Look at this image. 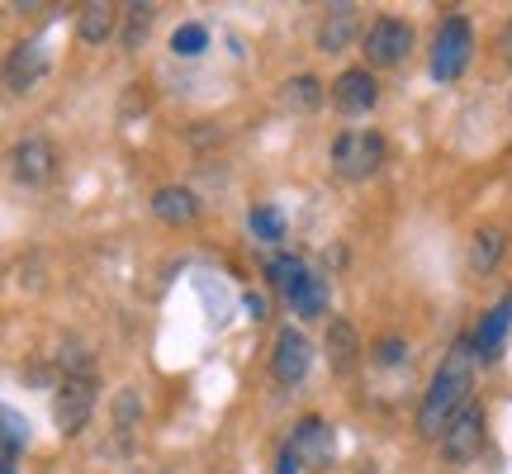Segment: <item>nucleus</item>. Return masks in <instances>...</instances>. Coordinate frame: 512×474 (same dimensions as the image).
Here are the masks:
<instances>
[{
    "mask_svg": "<svg viewBox=\"0 0 512 474\" xmlns=\"http://www.w3.org/2000/svg\"><path fill=\"white\" fill-rule=\"evenodd\" d=\"M470 380H475V342H456L418 403V437L422 441L446 437V422L470 403Z\"/></svg>",
    "mask_w": 512,
    "mask_h": 474,
    "instance_id": "1",
    "label": "nucleus"
},
{
    "mask_svg": "<svg viewBox=\"0 0 512 474\" xmlns=\"http://www.w3.org/2000/svg\"><path fill=\"white\" fill-rule=\"evenodd\" d=\"M384 157H389V147H384V138L375 128H347L332 143V171L342 181H370L384 166Z\"/></svg>",
    "mask_w": 512,
    "mask_h": 474,
    "instance_id": "2",
    "label": "nucleus"
},
{
    "mask_svg": "<svg viewBox=\"0 0 512 474\" xmlns=\"http://www.w3.org/2000/svg\"><path fill=\"white\" fill-rule=\"evenodd\" d=\"M470 53H475V29H470V19L446 15L437 29V43H432V76H437V81H460Z\"/></svg>",
    "mask_w": 512,
    "mask_h": 474,
    "instance_id": "3",
    "label": "nucleus"
},
{
    "mask_svg": "<svg viewBox=\"0 0 512 474\" xmlns=\"http://www.w3.org/2000/svg\"><path fill=\"white\" fill-rule=\"evenodd\" d=\"M361 48H366V62L370 67H399L403 57L413 53V24L399 15H380L370 19L366 38H361Z\"/></svg>",
    "mask_w": 512,
    "mask_h": 474,
    "instance_id": "4",
    "label": "nucleus"
},
{
    "mask_svg": "<svg viewBox=\"0 0 512 474\" xmlns=\"http://www.w3.org/2000/svg\"><path fill=\"white\" fill-rule=\"evenodd\" d=\"M95 413V380L91 375H62L53 394V422L62 437H76Z\"/></svg>",
    "mask_w": 512,
    "mask_h": 474,
    "instance_id": "5",
    "label": "nucleus"
},
{
    "mask_svg": "<svg viewBox=\"0 0 512 474\" xmlns=\"http://www.w3.org/2000/svg\"><path fill=\"white\" fill-rule=\"evenodd\" d=\"M484 451V403H465L456 418L446 422V437H441V456L451 465H470Z\"/></svg>",
    "mask_w": 512,
    "mask_h": 474,
    "instance_id": "6",
    "label": "nucleus"
},
{
    "mask_svg": "<svg viewBox=\"0 0 512 474\" xmlns=\"http://www.w3.org/2000/svg\"><path fill=\"white\" fill-rule=\"evenodd\" d=\"M309 365H313V347H309V337H304V332L299 328H290V323H285V328L275 332V351H271V375L280 384H299L304 380V375H309Z\"/></svg>",
    "mask_w": 512,
    "mask_h": 474,
    "instance_id": "7",
    "label": "nucleus"
},
{
    "mask_svg": "<svg viewBox=\"0 0 512 474\" xmlns=\"http://www.w3.org/2000/svg\"><path fill=\"white\" fill-rule=\"evenodd\" d=\"M299 465H328L332 451H337V437H332V422L318 418V413H309V418L294 422L290 432V446H285Z\"/></svg>",
    "mask_w": 512,
    "mask_h": 474,
    "instance_id": "8",
    "label": "nucleus"
},
{
    "mask_svg": "<svg viewBox=\"0 0 512 474\" xmlns=\"http://www.w3.org/2000/svg\"><path fill=\"white\" fill-rule=\"evenodd\" d=\"M10 166H15L19 185H43L57 166V147L48 143L43 133H29V138H19V143L10 147Z\"/></svg>",
    "mask_w": 512,
    "mask_h": 474,
    "instance_id": "9",
    "label": "nucleus"
},
{
    "mask_svg": "<svg viewBox=\"0 0 512 474\" xmlns=\"http://www.w3.org/2000/svg\"><path fill=\"white\" fill-rule=\"evenodd\" d=\"M332 100H337V110L347 114H366L375 100H380V81L366 72V67H347V72L332 81Z\"/></svg>",
    "mask_w": 512,
    "mask_h": 474,
    "instance_id": "10",
    "label": "nucleus"
},
{
    "mask_svg": "<svg viewBox=\"0 0 512 474\" xmlns=\"http://www.w3.org/2000/svg\"><path fill=\"white\" fill-rule=\"evenodd\" d=\"M43 72H48V48H43V38H24V43H15V53H10V62H5L10 91H29V86H38Z\"/></svg>",
    "mask_w": 512,
    "mask_h": 474,
    "instance_id": "11",
    "label": "nucleus"
},
{
    "mask_svg": "<svg viewBox=\"0 0 512 474\" xmlns=\"http://www.w3.org/2000/svg\"><path fill=\"white\" fill-rule=\"evenodd\" d=\"M152 214L171 228H190V223L200 219V200L185 190V185H162L157 195H152Z\"/></svg>",
    "mask_w": 512,
    "mask_h": 474,
    "instance_id": "12",
    "label": "nucleus"
},
{
    "mask_svg": "<svg viewBox=\"0 0 512 474\" xmlns=\"http://www.w3.org/2000/svg\"><path fill=\"white\" fill-rule=\"evenodd\" d=\"M508 323H512V294H503L494 309L484 313V323H479V332H475V356H479V361H494L498 351H503Z\"/></svg>",
    "mask_w": 512,
    "mask_h": 474,
    "instance_id": "13",
    "label": "nucleus"
},
{
    "mask_svg": "<svg viewBox=\"0 0 512 474\" xmlns=\"http://www.w3.org/2000/svg\"><path fill=\"white\" fill-rule=\"evenodd\" d=\"M503 228L498 223H484V228H475L470 233V252H465V261H470V271L475 275H489L498 266V256H503Z\"/></svg>",
    "mask_w": 512,
    "mask_h": 474,
    "instance_id": "14",
    "label": "nucleus"
},
{
    "mask_svg": "<svg viewBox=\"0 0 512 474\" xmlns=\"http://www.w3.org/2000/svg\"><path fill=\"white\" fill-rule=\"evenodd\" d=\"M323 347H328V365H332V370H351V365L361 361V337H356V328H351L347 318H332Z\"/></svg>",
    "mask_w": 512,
    "mask_h": 474,
    "instance_id": "15",
    "label": "nucleus"
},
{
    "mask_svg": "<svg viewBox=\"0 0 512 474\" xmlns=\"http://www.w3.org/2000/svg\"><path fill=\"white\" fill-rule=\"evenodd\" d=\"M114 29H119V5H105V0L81 5V15H76V38L81 43H105Z\"/></svg>",
    "mask_w": 512,
    "mask_h": 474,
    "instance_id": "16",
    "label": "nucleus"
},
{
    "mask_svg": "<svg viewBox=\"0 0 512 474\" xmlns=\"http://www.w3.org/2000/svg\"><path fill=\"white\" fill-rule=\"evenodd\" d=\"M351 38H356V10H351V5H332L328 19H323V29H318V48H323V53H342Z\"/></svg>",
    "mask_w": 512,
    "mask_h": 474,
    "instance_id": "17",
    "label": "nucleus"
},
{
    "mask_svg": "<svg viewBox=\"0 0 512 474\" xmlns=\"http://www.w3.org/2000/svg\"><path fill=\"white\" fill-rule=\"evenodd\" d=\"M266 280L280 290V299H290V294L309 280V266H304L299 256H290V252H275L271 261H266Z\"/></svg>",
    "mask_w": 512,
    "mask_h": 474,
    "instance_id": "18",
    "label": "nucleus"
},
{
    "mask_svg": "<svg viewBox=\"0 0 512 474\" xmlns=\"http://www.w3.org/2000/svg\"><path fill=\"white\" fill-rule=\"evenodd\" d=\"M285 304H290L299 318H323V309H328V275L309 271V280H304V285H299Z\"/></svg>",
    "mask_w": 512,
    "mask_h": 474,
    "instance_id": "19",
    "label": "nucleus"
},
{
    "mask_svg": "<svg viewBox=\"0 0 512 474\" xmlns=\"http://www.w3.org/2000/svg\"><path fill=\"white\" fill-rule=\"evenodd\" d=\"M280 105H290L294 114H313L318 105H323V86H318V76H309V72L290 76V81L280 86Z\"/></svg>",
    "mask_w": 512,
    "mask_h": 474,
    "instance_id": "20",
    "label": "nucleus"
},
{
    "mask_svg": "<svg viewBox=\"0 0 512 474\" xmlns=\"http://www.w3.org/2000/svg\"><path fill=\"white\" fill-rule=\"evenodd\" d=\"M247 228H252L256 242H280L285 237V214L275 204H256L252 214H247Z\"/></svg>",
    "mask_w": 512,
    "mask_h": 474,
    "instance_id": "21",
    "label": "nucleus"
},
{
    "mask_svg": "<svg viewBox=\"0 0 512 474\" xmlns=\"http://www.w3.org/2000/svg\"><path fill=\"white\" fill-rule=\"evenodd\" d=\"M204 43H209L204 24H181V29L171 34V53H176V57H195V53H204Z\"/></svg>",
    "mask_w": 512,
    "mask_h": 474,
    "instance_id": "22",
    "label": "nucleus"
},
{
    "mask_svg": "<svg viewBox=\"0 0 512 474\" xmlns=\"http://www.w3.org/2000/svg\"><path fill=\"white\" fill-rule=\"evenodd\" d=\"M370 361H375V365L408 361V342H403V337H394V332H384V337H375V347H370Z\"/></svg>",
    "mask_w": 512,
    "mask_h": 474,
    "instance_id": "23",
    "label": "nucleus"
},
{
    "mask_svg": "<svg viewBox=\"0 0 512 474\" xmlns=\"http://www.w3.org/2000/svg\"><path fill=\"white\" fill-rule=\"evenodd\" d=\"M147 29H152V5H133V10H128V24H124V43L128 48H143Z\"/></svg>",
    "mask_w": 512,
    "mask_h": 474,
    "instance_id": "24",
    "label": "nucleus"
},
{
    "mask_svg": "<svg viewBox=\"0 0 512 474\" xmlns=\"http://www.w3.org/2000/svg\"><path fill=\"white\" fill-rule=\"evenodd\" d=\"M24 437H29V432H24L19 413H5V460H10V465L19 460V441H24Z\"/></svg>",
    "mask_w": 512,
    "mask_h": 474,
    "instance_id": "25",
    "label": "nucleus"
},
{
    "mask_svg": "<svg viewBox=\"0 0 512 474\" xmlns=\"http://www.w3.org/2000/svg\"><path fill=\"white\" fill-rule=\"evenodd\" d=\"M133 418H143L138 394H119V403H114V422H119V427H133Z\"/></svg>",
    "mask_w": 512,
    "mask_h": 474,
    "instance_id": "26",
    "label": "nucleus"
},
{
    "mask_svg": "<svg viewBox=\"0 0 512 474\" xmlns=\"http://www.w3.org/2000/svg\"><path fill=\"white\" fill-rule=\"evenodd\" d=\"M242 309H247V318H256V323H261V318H266V299H261V294H242Z\"/></svg>",
    "mask_w": 512,
    "mask_h": 474,
    "instance_id": "27",
    "label": "nucleus"
},
{
    "mask_svg": "<svg viewBox=\"0 0 512 474\" xmlns=\"http://www.w3.org/2000/svg\"><path fill=\"white\" fill-rule=\"evenodd\" d=\"M498 43H503V57H508V62H512V19H508V24H503V38H498Z\"/></svg>",
    "mask_w": 512,
    "mask_h": 474,
    "instance_id": "28",
    "label": "nucleus"
},
{
    "mask_svg": "<svg viewBox=\"0 0 512 474\" xmlns=\"http://www.w3.org/2000/svg\"><path fill=\"white\" fill-rule=\"evenodd\" d=\"M280 474H299V460H294L290 451H285V460H280Z\"/></svg>",
    "mask_w": 512,
    "mask_h": 474,
    "instance_id": "29",
    "label": "nucleus"
},
{
    "mask_svg": "<svg viewBox=\"0 0 512 474\" xmlns=\"http://www.w3.org/2000/svg\"><path fill=\"white\" fill-rule=\"evenodd\" d=\"M508 110H512V95H508Z\"/></svg>",
    "mask_w": 512,
    "mask_h": 474,
    "instance_id": "30",
    "label": "nucleus"
}]
</instances>
